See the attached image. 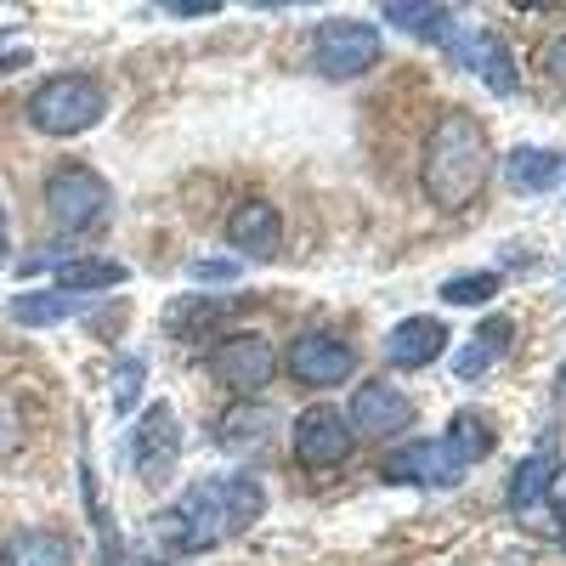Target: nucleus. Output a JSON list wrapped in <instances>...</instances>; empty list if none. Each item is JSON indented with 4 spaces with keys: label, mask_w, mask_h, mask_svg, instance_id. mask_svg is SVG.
I'll use <instances>...</instances> for the list:
<instances>
[{
    "label": "nucleus",
    "mask_w": 566,
    "mask_h": 566,
    "mask_svg": "<svg viewBox=\"0 0 566 566\" xmlns=\"http://www.w3.org/2000/svg\"><path fill=\"white\" fill-rule=\"evenodd\" d=\"M488 165H493V148H488L482 119L464 114V108H448L431 125V136H424V165H419L424 199H431L437 210L476 205L482 181H488Z\"/></svg>",
    "instance_id": "nucleus-1"
},
{
    "label": "nucleus",
    "mask_w": 566,
    "mask_h": 566,
    "mask_svg": "<svg viewBox=\"0 0 566 566\" xmlns=\"http://www.w3.org/2000/svg\"><path fill=\"white\" fill-rule=\"evenodd\" d=\"M261 510H266V493L255 476H210L187 488V499H176V510L165 515V533L181 549H210L221 538L250 533L261 522Z\"/></svg>",
    "instance_id": "nucleus-2"
},
{
    "label": "nucleus",
    "mask_w": 566,
    "mask_h": 566,
    "mask_svg": "<svg viewBox=\"0 0 566 566\" xmlns=\"http://www.w3.org/2000/svg\"><path fill=\"white\" fill-rule=\"evenodd\" d=\"M108 114V91L91 74H57L29 97V125L40 136H80Z\"/></svg>",
    "instance_id": "nucleus-3"
},
{
    "label": "nucleus",
    "mask_w": 566,
    "mask_h": 566,
    "mask_svg": "<svg viewBox=\"0 0 566 566\" xmlns=\"http://www.w3.org/2000/svg\"><path fill=\"white\" fill-rule=\"evenodd\" d=\"M380 57H386V45H380V29H374V23L335 18V23H323V29L312 34V69H317L323 80H357V74H368Z\"/></svg>",
    "instance_id": "nucleus-4"
},
{
    "label": "nucleus",
    "mask_w": 566,
    "mask_h": 566,
    "mask_svg": "<svg viewBox=\"0 0 566 566\" xmlns=\"http://www.w3.org/2000/svg\"><path fill=\"white\" fill-rule=\"evenodd\" d=\"M442 45L448 52L476 74L482 85H493L499 97H515V91H522V69H515V52L510 45L493 34V29H482V23H448V34H442Z\"/></svg>",
    "instance_id": "nucleus-5"
},
{
    "label": "nucleus",
    "mask_w": 566,
    "mask_h": 566,
    "mask_svg": "<svg viewBox=\"0 0 566 566\" xmlns=\"http://www.w3.org/2000/svg\"><path fill=\"white\" fill-rule=\"evenodd\" d=\"M45 216H52L57 227H69V232H91L108 216V181L97 170H85V165L52 170V181H45Z\"/></svg>",
    "instance_id": "nucleus-6"
},
{
    "label": "nucleus",
    "mask_w": 566,
    "mask_h": 566,
    "mask_svg": "<svg viewBox=\"0 0 566 566\" xmlns=\"http://www.w3.org/2000/svg\"><path fill=\"white\" fill-rule=\"evenodd\" d=\"M464 470H470V459L448 437H437V442H413L402 453H386L380 482H391V488H459Z\"/></svg>",
    "instance_id": "nucleus-7"
},
{
    "label": "nucleus",
    "mask_w": 566,
    "mask_h": 566,
    "mask_svg": "<svg viewBox=\"0 0 566 566\" xmlns=\"http://www.w3.org/2000/svg\"><path fill=\"white\" fill-rule=\"evenodd\" d=\"M283 368H290L301 386L328 391V386H340V380H352V374H357V352L340 335H328V328H312V335H295L290 340Z\"/></svg>",
    "instance_id": "nucleus-8"
},
{
    "label": "nucleus",
    "mask_w": 566,
    "mask_h": 566,
    "mask_svg": "<svg viewBox=\"0 0 566 566\" xmlns=\"http://www.w3.org/2000/svg\"><path fill=\"white\" fill-rule=\"evenodd\" d=\"M176 453H181V419L170 402H154L148 419L136 424V437H130V464H136V476L159 488L170 470H176Z\"/></svg>",
    "instance_id": "nucleus-9"
},
{
    "label": "nucleus",
    "mask_w": 566,
    "mask_h": 566,
    "mask_svg": "<svg viewBox=\"0 0 566 566\" xmlns=\"http://www.w3.org/2000/svg\"><path fill=\"white\" fill-rule=\"evenodd\" d=\"M210 374H216V380H221L227 391L250 397V391L272 386L277 357H272V346H266L261 335H232V340H221V346L210 352Z\"/></svg>",
    "instance_id": "nucleus-10"
},
{
    "label": "nucleus",
    "mask_w": 566,
    "mask_h": 566,
    "mask_svg": "<svg viewBox=\"0 0 566 566\" xmlns=\"http://www.w3.org/2000/svg\"><path fill=\"white\" fill-rule=\"evenodd\" d=\"M352 431H363V437H397V431H408L413 424V402L397 391V386H386V380H363L357 386V397H352Z\"/></svg>",
    "instance_id": "nucleus-11"
},
{
    "label": "nucleus",
    "mask_w": 566,
    "mask_h": 566,
    "mask_svg": "<svg viewBox=\"0 0 566 566\" xmlns=\"http://www.w3.org/2000/svg\"><path fill=\"white\" fill-rule=\"evenodd\" d=\"M352 442H357V431L335 413V408H306L301 419H295V453L306 459V464H346L352 459Z\"/></svg>",
    "instance_id": "nucleus-12"
},
{
    "label": "nucleus",
    "mask_w": 566,
    "mask_h": 566,
    "mask_svg": "<svg viewBox=\"0 0 566 566\" xmlns=\"http://www.w3.org/2000/svg\"><path fill=\"white\" fill-rule=\"evenodd\" d=\"M448 352V323L442 317H402L386 335V363L391 368H431Z\"/></svg>",
    "instance_id": "nucleus-13"
},
{
    "label": "nucleus",
    "mask_w": 566,
    "mask_h": 566,
    "mask_svg": "<svg viewBox=\"0 0 566 566\" xmlns=\"http://www.w3.org/2000/svg\"><path fill=\"white\" fill-rule=\"evenodd\" d=\"M227 239H232V250H244L250 261H272L283 250V221H277V210L266 199H250V205L232 210Z\"/></svg>",
    "instance_id": "nucleus-14"
},
{
    "label": "nucleus",
    "mask_w": 566,
    "mask_h": 566,
    "mask_svg": "<svg viewBox=\"0 0 566 566\" xmlns=\"http://www.w3.org/2000/svg\"><path fill=\"white\" fill-rule=\"evenodd\" d=\"M0 566H74V544L63 533H12L0 544Z\"/></svg>",
    "instance_id": "nucleus-15"
},
{
    "label": "nucleus",
    "mask_w": 566,
    "mask_h": 566,
    "mask_svg": "<svg viewBox=\"0 0 566 566\" xmlns=\"http://www.w3.org/2000/svg\"><path fill=\"white\" fill-rule=\"evenodd\" d=\"M560 170H566V159L555 148H515L504 159V176H510L515 193H549V187L560 181Z\"/></svg>",
    "instance_id": "nucleus-16"
},
{
    "label": "nucleus",
    "mask_w": 566,
    "mask_h": 566,
    "mask_svg": "<svg viewBox=\"0 0 566 566\" xmlns=\"http://www.w3.org/2000/svg\"><path fill=\"white\" fill-rule=\"evenodd\" d=\"M560 482V459L555 453H533L515 464V476H510V510H538Z\"/></svg>",
    "instance_id": "nucleus-17"
},
{
    "label": "nucleus",
    "mask_w": 566,
    "mask_h": 566,
    "mask_svg": "<svg viewBox=\"0 0 566 566\" xmlns=\"http://www.w3.org/2000/svg\"><path fill=\"white\" fill-rule=\"evenodd\" d=\"M510 340H515L510 317H488V323H482V335L459 352V380H482V374H493V363L510 352Z\"/></svg>",
    "instance_id": "nucleus-18"
},
{
    "label": "nucleus",
    "mask_w": 566,
    "mask_h": 566,
    "mask_svg": "<svg viewBox=\"0 0 566 566\" xmlns=\"http://www.w3.org/2000/svg\"><path fill=\"white\" fill-rule=\"evenodd\" d=\"M130 272L119 261H97V255H80V261H63L57 266V290L63 295H97V290H119Z\"/></svg>",
    "instance_id": "nucleus-19"
},
{
    "label": "nucleus",
    "mask_w": 566,
    "mask_h": 566,
    "mask_svg": "<svg viewBox=\"0 0 566 566\" xmlns=\"http://www.w3.org/2000/svg\"><path fill=\"white\" fill-rule=\"evenodd\" d=\"M7 317L23 323V328H52V323L74 317V295H18L7 306Z\"/></svg>",
    "instance_id": "nucleus-20"
},
{
    "label": "nucleus",
    "mask_w": 566,
    "mask_h": 566,
    "mask_svg": "<svg viewBox=\"0 0 566 566\" xmlns=\"http://www.w3.org/2000/svg\"><path fill=\"white\" fill-rule=\"evenodd\" d=\"M266 437H272V413H266V408H255V402L232 408V413H227V424H221V442H227L232 453H239L244 442H255V448H261Z\"/></svg>",
    "instance_id": "nucleus-21"
},
{
    "label": "nucleus",
    "mask_w": 566,
    "mask_h": 566,
    "mask_svg": "<svg viewBox=\"0 0 566 566\" xmlns=\"http://www.w3.org/2000/svg\"><path fill=\"white\" fill-rule=\"evenodd\" d=\"M442 437H448V442H453V448H459L470 464H482V459L493 453V424H482L476 413H453Z\"/></svg>",
    "instance_id": "nucleus-22"
},
{
    "label": "nucleus",
    "mask_w": 566,
    "mask_h": 566,
    "mask_svg": "<svg viewBox=\"0 0 566 566\" xmlns=\"http://www.w3.org/2000/svg\"><path fill=\"white\" fill-rule=\"evenodd\" d=\"M386 23L391 29H408L419 40H442L448 23H453V12H442V7H386Z\"/></svg>",
    "instance_id": "nucleus-23"
},
{
    "label": "nucleus",
    "mask_w": 566,
    "mask_h": 566,
    "mask_svg": "<svg viewBox=\"0 0 566 566\" xmlns=\"http://www.w3.org/2000/svg\"><path fill=\"white\" fill-rule=\"evenodd\" d=\"M499 295V272H464V277H448L442 283V301L448 306H488Z\"/></svg>",
    "instance_id": "nucleus-24"
},
{
    "label": "nucleus",
    "mask_w": 566,
    "mask_h": 566,
    "mask_svg": "<svg viewBox=\"0 0 566 566\" xmlns=\"http://www.w3.org/2000/svg\"><path fill=\"white\" fill-rule=\"evenodd\" d=\"M18 442H23V408L0 391V459H12Z\"/></svg>",
    "instance_id": "nucleus-25"
},
{
    "label": "nucleus",
    "mask_w": 566,
    "mask_h": 566,
    "mask_svg": "<svg viewBox=\"0 0 566 566\" xmlns=\"http://www.w3.org/2000/svg\"><path fill=\"white\" fill-rule=\"evenodd\" d=\"M136 391H142V363L125 357L119 363V386H114V413H130L136 408Z\"/></svg>",
    "instance_id": "nucleus-26"
},
{
    "label": "nucleus",
    "mask_w": 566,
    "mask_h": 566,
    "mask_svg": "<svg viewBox=\"0 0 566 566\" xmlns=\"http://www.w3.org/2000/svg\"><path fill=\"white\" fill-rule=\"evenodd\" d=\"M193 277L199 283H232V277H239V266H232V261H199Z\"/></svg>",
    "instance_id": "nucleus-27"
},
{
    "label": "nucleus",
    "mask_w": 566,
    "mask_h": 566,
    "mask_svg": "<svg viewBox=\"0 0 566 566\" xmlns=\"http://www.w3.org/2000/svg\"><path fill=\"white\" fill-rule=\"evenodd\" d=\"M23 63H29V45L23 40H0V74H12Z\"/></svg>",
    "instance_id": "nucleus-28"
},
{
    "label": "nucleus",
    "mask_w": 566,
    "mask_h": 566,
    "mask_svg": "<svg viewBox=\"0 0 566 566\" xmlns=\"http://www.w3.org/2000/svg\"><path fill=\"white\" fill-rule=\"evenodd\" d=\"M7 250H12V232H7V210H0V266H7Z\"/></svg>",
    "instance_id": "nucleus-29"
},
{
    "label": "nucleus",
    "mask_w": 566,
    "mask_h": 566,
    "mask_svg": "<svg viewBox=\"0 0 566 566\" xmlns=\"http://www.w3.org/2000/svg\"><path fill=\"white\" fill-rule=\"evenodd\" d=\"M549 63H555V74L566 80V40H555V57H549Z\"/></svg>",
    "instance_id": "nucleus-30"
}]
</instances>
